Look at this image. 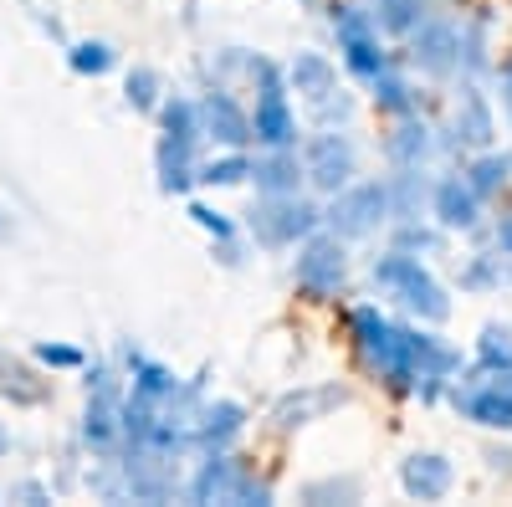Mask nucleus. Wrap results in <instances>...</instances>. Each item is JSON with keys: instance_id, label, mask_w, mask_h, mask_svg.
<instances>
[{"instance_id": "7ed1b4c3", "label": "nucleus", "mask_w": 512, "mask_h": 507, "mask_svg": "<svg viewBox=\"0 0 512 507\" xmlns=\"http://www.w3.org/2000/svg\"><path fill=\"white\" fill-rule=\"evenodd\" d=\"M318 221H323L318 205L297 200V190L292 195H267L251 210V236L262 246H292V241H308L318 231Z\"/></svg>"}, {"instance_id": "423d86ee", "label": "nucleus", "mask_w": 512, "mask_h": 507, "mask_svg": "<svg viewBox=\"0 0 512 507\" xmlns=\"http://www.w3.org/2000/svg\"><path fill=\"white\" fill-rule=\"evenodd\" d=\"M292 88L313 103V113H318L323 123L349 118V98L338 93V67H333L323 52H297V57H292Z\"/></svg>"}, {"instance_id": "2f4dec72", "label": "nucleus", "mask_w": 512, "mask_h": 507, "mask_svg": "<svg viewBox=\"0 0 512 507\" xmlns=\"http://www.w3.org/2000/svg\"><path fill=\"white\" fill-rule=\"evenodd\" d=\"M123 93H128V103H134L139 113H149L159 103V72L154 67H134V72H128V82H123Z\"/></svg>"}, {"instance_id": "4c0bfd02", "label": "nucleus", "mask_w": 512, "mask_h": 507, "mask_svg": "<svg viewBox=\"0 0 512 507\" xmlns=\"http://www.w3.org/2000/svg\"><path fill=\"white\" fill-rule=\"evenodd\" d=\"M410 246L431 251V246H436V236H431V231H420V226H405V231H400V251H410Z\"/></svg>"}, {"instance_id": "e433bc0d", "label": "nucleus", "mask_w": 512, "mask_h": 507, "mask_svg": "<svg viewBox=\"0 0 512 507\" xmlns=\"http://www.w3.org/2000/svg\"><path fill=\"white\" fill-rule=\"evenodd\" d=\"M318 497H359V482L354 477H344V482H313L308 502H318Z\"/></svg>"}, {"instance_id": "f257e3e1", "label": "nucleus", "mask_w": 512, "mask_h": 507, "mask_svg": "<svg viewBox=\"0 0 512 507\" xmlns=\"http://www.w3.org/2000/svg\"><path fill=\"white\" fill-rule=\"evenodd\" d=\"M354 338L379 369V379H390L395 390H415V354H410V328H395L390 318H379V308H354Z\"/></svg>"}, {"instance_id": "f03ea898", "label": "nucleus", "mask_w": 512, "mask_h": 507, "mask_svg": "<svg viewBox=\"0 0 512 507\" xmlns=\"http://www.w3.org/2000/svg\"><path fill=\"white\" fill-rule=\"evenodd\" d=\"M374 282H379V287H390L395 298H400L405 308H415L425 323H441V318L451 313L441 282L425 272V267L410 257V251H390V257H379V262H374Z\"/></svg>"}, {"instance_id": "f8f14e48", "label": "nucleus", "mask_w": 512, "mask_h": 507, "mask_svg": "<svg viewBox=\"0 0 512 507\" xmlns=\"http://www.w3.org/2000/svg\"><path fill=\"white\" fill-rule=\"evenodd\" d=\"M123 492L134 497V502H164V497H175L169 456L164 451H149V446H134V456L123 461Z\"/></svg>"}, {"instance_id": "aec40b11", "label": "nucleus", "mask_w": 512, "mask_h": 507, "mask_svg": "<svg viewBox=\"0 0 512 507\" xmlns=\"http://www.w3.org/2000/svg\"><path fill=\"white\" fill-rule=\"evenodd\" d=\"M241 420H246V410H241L236 400L205 405V410L195 415V441H205V446H226V441L241 431Z\"/></svg>"}, {"instance_id": "a211bd4d", "label": "nucleus", "mask_w": 512, "mask_h": 507, "mask_svg": "<svg viewBox=\"0 0 512 507\" xmlns=\"http://www.w3.org/2000/svg\"><path fill=\"white\" fill-rule=\"evenodd\" d=\"M477 190L466 185V180H441L436 185V221L446 231H472L477 226Z\"/></svg>"}, {"instance_id": "ddd939ff", "label": "nucleus", "mask_w": 512, "mask_h": 507, "mask_svg": "<svg viewBox=\"0 0 512 507\" xmlns=\"http://www.w3.org/2000/svg\"><path fill=\"white\" fill-rule=\"evenodd\" d=\"M410 62L425 67V72H451L461 62V31L451 21H420L410 31Z\"/></svg>"}, {"instance_id": "72a5a7b5", "label": "nucleus", "mask_w": 512, "mask_h": 507, "mask_svg": "<svg viewBox=\"0 0 512 507\" xmlns=\"http://www.w3.org/2000/svg\"><path fill=\"white\" fill-rule=\"evenodd\" d=\"M190 216H195V226H205L216 241H231V221L221 216V210H210V205H190Z\"/></svg>"}, {"instance_id": "c756f323", "label": "nucleus", "mask_w": 512, "mask_h": 507, "mask_svg": "<svg viewBox=\"0 0 512 507\" xmlns=\"http://www.w3.org/2000/svg\"><path fill=\"white\" fill-rule=\"evenodd\" d=\"M477 359L482 369H512V333L507 328H482V344H477Z\"/></svg>"}, {"instance_id": "cd10ccee", "label": "nucleus", "mask_w": 512, "mask_h": 507, "mask_svg": "<svg viewBox=\"0 0 512 507\" xmlns=\"http://www.w3.org/2000/svg\"><path fill=\"white\" fill-rule=\"evenodd\" d=\"M369 88H374V103H379V108H390V113H410V108H415L410 82H405V77H395L390 67H384V72L369 82Z\"/></svg>"}, {"instance_id": "f3484780", "label": "nucleus", "mask_w": 512, "mask_h": 507, "mask_svg": "<svg viewBox=\"0 0 512 507\" xmlns=\"http://www.w3.org/2000/svg\"><path fill=\"white\" fill-rule=\"evenodd\" d=\"M344 400H349V390H338V385H323V390H297V395L277 400L272 420H277L282 431H292V426H308V420H318L323 410L344 405Z\"/></svg>"}, {"instance_id": "9d476101", "label": "nucleus", "mask_w": 512, "mask_h": 507, "mask_svg": "<svg viewBox=\"0 0 512 507\" xmlns=\"http://www.w3.org/2000/svg\"><path fill=\"white\" fill-rule=\"evenodd\" d=\"M200 134H210L216 144H226V149H246L256 134H251V118L241 113V103L226 93V88H210L200 103Z\"/></svg>"}, {"instance_id": "6ab92c4d", "label": "nucleus", "mask_w": 512, "mask_h": 507, "mask_svg": "<svg viewBox=\"0 0 512 507\" xmlns=\"http://www.w3.org/2000/svg\"><path fill=\"white\" fill-rule=\"evenodd\" d=\"M497 134V123H492V108L477 88H461V103H456V139L461 144H472V149H487Z\"/></svg>"}, {"instance_id": "1a4fd4ad", "label": "nucleus", "mask_w": 512, "mask_h": 507, "mask_svg": "<svg viewBox=\"0 0 512 507\" xmlns=\"http://www.w3.org/2000/svg\"><path fill=\"white\" fill-rule=\"evenodd\" d=\"M354 144H349V134H318L313 144H308V154H303V175L323 190V195H338L349 180H354Z\"/></svg>"}, {"instance_id": "39448f33", "label": "nucleus", "mask_w": 512, "mask_h": 507, "mask_svg": "<svg viewBox=\"0 0 512 507\" xmlns=\"http://www.w3.org/2000/svg\"><path fill=\"white\" fill-rule=\"evenodd\" d=\"M333 31H338V52H344V62H349L354 77L374 82L384 67H390V62H384V52H379V36H374L369 11H359V6H333Z\"/></svg>"}, {"instance_id": "2eb2a0df", "label": "nucleus", "mask_w": 512, "mask_h": 507, "mask_svg": "<svg viewBox=\"0 0 512 507\" xmlns=\"http://www.w3.org/2000/svg\"><path fill=\"white\" fill-rule=\"evenodd\" d=\"M400 482H405V492H410V497L436 502V497H446V492H451L456 472H451V461H446V456H436V451H415V456H405Z\"/></svg>"}, {"instance_id": "c85d7f7f", "label": "nucleus", "mask_w": 512, "mask_h": 507, "mask_svg": "<svg viewBox=\"0 0 512 507\" xmlns=\"http://www.w3.org/2000/svg\"><path fill=\"white\" fill-rule=\"evenodd\" d=\"M164 134H169V139L195 144V134H200V108H195V103H185V98L164 103Z\"/></svg>"}, {"instance_id": "0eeeda50", "label": "nucleus", "mask_w": 512, "mask_h": 507, "mask_svg": "<svg viewBox=\"0 0 512 507\" xmlns=\"http://www.w3.org/2000/svg\"><path fill=\"white\" fill-rule=\"evenodd\" d=\"M251 72L262 77V98H256V118H251L256 144H267V149H292L297 118H292V108H287V93H282V82H277V67H272V62H256Z\"/></svg>"}, {"instance_id": "9b49d317", "label": "nucleus", "mask_w": 512, "mask_h": 507, "mask_svg": "<svg viewBox=\"0 0 512 507\" xmlns=\"http://www.w3.org/2000/svg\"><path fill=\"white\" fill-rule=\"evenodd\" d=\"M487 374V369H482ZM456 410L466 420H477V426H492V431H512V390L492 385V374L487 379H466V385H456Z\"/></svg>"}, {"instance_id": "6e6552de", "label": "nucleus", "mask_w": 512, "mask_h": 507, "mask_svg": "<svg viewBox=\"0 0 512 507\" xmlns=\"http://www.w3.org/2000/svg\"><path fill=\"white\" fill-rule=\"evenodd\" d=\"M344 272H349V257H344V236H308L303 251H297V282H303L308 292H318V298H328V292L344 287Z\"/></svg>"}, {"instance_id": "473e14b6", "label": "nucleus", "mask_w": 512, "mask_h": 507, "mask_svg": "<svg viewBox=\"0 0 512 507\" xmlns=\"http://www.w3.org/2000/svg\"><path fill=\"white\" fill-rule=\"evenodd\" d=\"M251 175V164L241 159V154H226V159H210L205 169H200V180L205 185H241Z\"/></svg>"}, {"instance_id": "412c9836", "label": "nucleus", "mask_w": 512, "mask_h": 507, "mask_svg": "<svg viewBox=\"0 0 512 507\" xmlns=\"http://www.w3.org/2000/svg\"><path fill=\"white\" fill-rule=\"evenodd\" d=\"M190 180H195L190 144L164 134V144H159V190H164V195H185V190H190Z\"/></svg>"}, {"instance_id": "4468645a", "label": "nucleus", "mask_w": 512, "mask_h": 507, "mask_svg": "<svg viewBox=\"0 0 512 507\" xmlns=\"http://www.w3.org/2000/svg\"><path fill=\"white\" fill-rule=\"evenodd\" d=\"M246 467L236 456H226L221 446H210V461H200V472L190 482V497L195 502H236V487H241Z\"/></svg>"}, {"instance_id": "b1692460", "label": "nucleus", "mask_w": 512, "mask_h": 507, "mask_svg": "<svg viewBox=\"0 0 512 507\" xmlns=\"http://www.w3.org/2000/svg\"><path fill=\"white\" fill-rule=\"evenodd\" d=\"M0 395H6L11 405H41L47 400V385L16 359H0Z\"/></svg>"}, {"instance_id": "393cba45", "label": "nucleus", "mask_w": 512, "mask_h": 507, "mask_svg": "<svg viewBox=\"0 0 512 507\" xmlns=\"http://www.w3.org/2000/svg\"><path fill=\"white\" fill-rule=\"evenodd\" d=\"M134 390H139V395H149V400H169V395H180V379L169 374L164 364H154V359H139V354H134Z\"/></svg>"}, {"instance_id": "4be33fe9", "label": "nucleus", "mask_w": 512, "mask_h": 507, "mask_svg": "<svg viewBox=\"0 0 512 507\" xmlns=\"http://www.w3.org/2000/svg\"><path fill=\"white\" fill-rule=\"evenodd\" d=\"M369 21H374V31L410 36L425 21V0H369Z\"/></svg>"}, {"instance_id": "5701e85b", "label": "nucleus", "mask_w": 512, "mask_h": 507, "mask_svg": "<svg viewBox=\"0 0 512 507\" xmlns=\"http://www.w3.org/2000/svg\"><path fill=\"white\" fill-rule=\"evenodd\" d=\"M251 180L262 195H292L297 190V159L287 149H272L267 159H256L251 164Z\"/></svg>"}, {"instance_id": "79ce46f5", "label": "nucleus", "mask_w": 512, "mask_h": 507, "mask_svg": "<svg viewBox=\"0 0 512 507\" xmlns=\"http://www.w3.org/2000/svg\"><path fill=\"white\" fill-rule=\"evenodd\" d=\"M507 108H512V67H507Z\"/></svg>"}, {"instance_id": "a878e982", "label": "nucleus", "mask_w": 512, "mask_h": 507, "mask_svg": "<svg viewBox=\"0 0 512 507\" xmlns=\"http://www.w3.org/2000/svg\"><path fill=\"white\" fill-rule=\"evenodd\" d=\"M507 175H512V159L507 154H482L472 169H466V185H472L477 195H497L507 185Z\"/></svg>"}, {"instance_id": "20e7f679", "label": "nucleus", "mask_w": 512, "mask_h": 507, "mask_svg": "<svg viewBox=\"0 0 512 507\" xmlns=\"http://www.w3.org/2000/svg\"><path fill=\"white\" fill-rule=\"evenodd\" d=\"M384 221H390V185H379V180H369V185H344L333 195V205H328V226H333V236H369V231H379Z\"/></svg>"}, {"instance_id": "ea45409f", "label": "nucleus", "mask_w": 512, "mask_h": 507, "mask_svg": "<svg viewBox=\"0 0 512 507\" xmlns=\"http://www.w3.org/2000/svg\"><path fill=\"white\" fill-rule=\"evenodd\" d=\"M497 246L512 257V216H502V226H497Z\"/></svg>"}, {"instance_id": "c9c22d12", "label": "nucleus", "mask_w": 512, "mask_h": 507, "mask_svg": "<svg viewBox=\"0 0 512 507\" xmlns=\"http://www.w3.org/2000/svg\"><path fill=\"white\" fill-rule=\"evenodd\" d=\"M461 282H466V287H492V282H502V272H497V267H492L487 257H477L472 267L461 272Z\"/></svg>"}, {"instance_id": "bb28decb", "label": "nucleus", "mask_w": 512, "mask_h": 507, "mask_svg": "<svg viewBox=\"0 0 512 507\" xmlns=\"http://www.w3.org/2000/svg\"><path fill=\"white\" fill-rule=\"evenodd\" d=\"M425 149H431V139H425V123H400V129L390 134V159H395L400 169L420 164Z\"/></svg>"}, {"instance_id": "f704fd0d", "label": "nucleus", "mask_w": 512, "mask_h": 507, "mask_svg": "<svg viewBox=\"0 0 512 507\" xmlns=\"http://www.w3.org/2000/svg\"><path fill=\"white\" fill-rule=\"evenodd\" d=\"M36 359H41V364H52V369H72V364H82V354H77L72 344H41Z\"/></svg>"}, {"instance_id": "a19ab883", "label": "nucleus", "mask_w": 512, "mask_h": 507, "mask_svg": "<svg viewBox=\"0 0 512 507\" xmlns=\"http://www.w3.org/2000/svg\"><path fill=\"white\" fill-rule=\"evenodd\" d=\"M11 451V436H6V426H0V456H6Z\"/></svg>"}, {"instance_id": "58836bf2", "label": "nucleus", "mask_w": 512, "mask_h": 507, "mask_svg": "<svg viewBox=\"0 0 512 507\" xmlns=\"http://www.w3.org/2000/svg\"><path fill=\"white\" fill-rule=\"evenodd\" d=\"M6 497H21V502H52V492H47V487H36V482H16V487H6Z\"/></svg>"}, {"instance_id": "7c9ffc66", "label": "nucleus", "mask_w": 512, "mask_h": 507, "mask_svg": "<svg viewBox=\"0 0 512 507\" xmlns=\"http://www.w3.org/2000/svg\"><path fill=\"white\" fill-rule=\"evenodd\" d=\"M108 67H113V47H108V41H77V47H72V72L103 77Z\"/></svg>"}, {"instance_id": "dca6fc26", "label": "nucleus", "mask_w": 512, "mask_h": 507, "mask_svg": "<svg viewBox=\"0 0 512 507\" xmlns=\"http://www.w3.org/2000/svg\"><path fill=\"white\" fill-rule=\"evenodd\" d=\"M82 441H88L93 451H103V456L123 441V405H118L113 395L93 390L88 410H82Z\"/></svg>"}]
</instances>
